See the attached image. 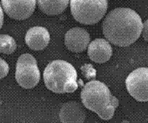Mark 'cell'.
<instances>
[{"label": "cell", "instance_id": "9a60e30c", "mask_svg": "<svg viewBox=\"0 0 148 123\" xmlns=\"http://www.w3.org/2000/svg\"><path fill=\"white\" fill-rule=\"evenodd\" d=\"M141 33L144 40L148 42V19L146 20L143 24V29H142Z\"/></svg>", "mask_w": 148, "mask_h": 123}, {"label": "cell", "instance_id": "5b68a950", "mask_svg": "<svg viewBox=\"0 0 148 123\" xmlns=\"http://www.w3.org/2000/svg\"><path fill=\"white\" fill-rule=\"evenodd\" d=\"M16 80L25 89L36 86L40 80V71L36 58L30 54H24L18 57L16 64Z\"/></svg>", "mask_w": 148, "mask_h": 123}, {"label": "cell", "instance_id": "9c48e42d", "mask_svg": "<svg viewBox=\"0 0 148 123\" xmlns=\"http://www.w3.org/2000/svg\"><path fill=\"white\" fill-rule=\"evenodd\" d=\"M25 41L30 49L41 51L48 46L50 41V35L44 27L36 26L28 30Z\"/></svg>", "mask_w": 148, "mask_h": 123}, {"label": "cell", "instance_id": "52a82bcc", "mask_svg": "<svg viewBox=\"0 0 148 123\" xmlns=\"http://www.w3.org/2000/svg\"><path fill=\"white\" fill-rule=\"evenodd\" d=\"M36 0H2L4 12L16 20H25L33 14Z\"/></svg>", "mask_w": 148, "mask_h": 123}, {"label": "cell", "instance_id": "8fae6325", "mask_svg": "<svg viewBox=\"0 0 148 123\" xmlns=\"http://www.w3.org/2000/svg\"><path fill=\"white\" fill-rule=\"evenodd\" d=\"M59 118L62 122H84L86 113L82 105L76 102H69L62 105Z\"/></svg>", "mask_w": 148, "mask_h": 123}, {"label": "cell", "instance_id": "277c9868", "mask_svg": "<svg viewBox=\"0 0 148 123\" xmlns=\"http://www.w3.org/2000/svg\"><path fill=\"white\" fill-rule=\"evenodd\" d=\"M74 18L81 24H96L104 17L108 9V0H70Z\"/></svg>", "mask_w": 148, "mask_h": 123}, {"label": "cell", "instance_id": "7c38bea8", "mask_svg": "<svg viewBox=\"0 0 148 123\" xmlns=\"http://www.w3.org/2000/svg\"><path fill=\"white\" fill-rule=\"evenodd\" d=\"M38 6L42 12L49 16L62 13L69 5L70 0H36Z\"/></svg>", "mask_w": 148, "mask_h": 123}, {"label": "cell", "instance_id": "ba28073f", "mask_svg": "<svg viewBox=\"0 0 148 123\" xmlns=\"http://www.w3.org/2000/svg\"><path fill=\"white\" fill-rule=\"evenodd\" d=\"M90 42L88 32L81 28H73L67 31L64 36V44L71 51L80 53L87 48Z\"/></svg>", "mask_w": 148, "mask_h": 123}, {"label": "cell", "instance_id": "30bf717a", "mask_svg": "<svg viewBox=\"0 0 148 123\" xmlns=\"http://www.w3.org/2000/svg\"><path fill=\"white\" fill-rule=\"evenodd\" d=\"M112 48L105 39L97 38L90 43L88 54L91 60L95 63L103 64L108 61L112 55Z\"/></svg>", "mask_w": 148, "mask_h": 123}, {"label": "cell", "instance_id": "3957f363", "mask_svg": "<svg viewBox=\"0 0 148 123\" xmlns=\"http://www.w3.org/2000/svg\"><path fill=\"white\" fill-rule=\"evenodd\" d=\"M45 84L56 93L73 92L78 87L77 71L69 62L56 60L49 63L43 73Z\"/></svg>", "mask_w": 148, "mask_h": 123}, {"label": "cell", "instance_id": "8992f818", "mask_svg": "<svg viewBox=\"0 0 148 123\" xmlns=\"http://www.w3.org/2000/svg\"><path fill=\"white\" fill-rule=\"evenodd\" d=\"M127 90L132 97L139 102H148V68L134 70L126 79Z\"/></svg>", "mask_w": 148, "mask_h": 123}, {"label": "cell", "instance_id": "4fadbf2b", "mask_svg": "<svg viewBox=\"0 0 148 123\" xmlns=\"http://www.w3.org/2000/svg\"><path fill=\"white\" fill-rule=\"evenodd\" d=\"M16 50V43L9 35H0V53L11 54Z\"/></svg>", "mask_w": 148, "mask_h": 123}, {"label": "cell", "instance_id": "2e32d148", "mask_svg": "<svg viewBox=\"0 0 148 123\" xmlns=\"http://www.w3.org/2000/svg\"><path fill=\"white\" fill-rule=\"evenodd\" d=\"M3 21H4V14H3V11H2V7H1V5H0V29H2Z\"/></svg>", "mask_w": 148, "mask_h": 123}, {"label": "cell", "instance_id": "6da1fadb", "mask_svg": "<svg viewBox=\"0 0 148 123\" xmlns=\"http://www.w3.org/2000/svg\"><path fill=\"white\" fill-rule=\"evenodd\" d=\"M103 34L109 42L119 47H127L137 41L143 29L141 18L129 8L111 11L103 22Z\"/></svg>", "mask_w": 148, "mask_h": 123}, {"label": "cell", "instance_id": "5bb4252c", "mask_svg": "<svg viewBox=\"0 0 148 123\" xmlns=\"http://www.w3.org/2000/svg\"><path fill=\"white\" fill-rule=\"evenodd\" d=\"M9 71V64L7 62L0 57V80L4 78L8 75Z\"/></svg>", "mask_w": 148, "mask_h": 123}, {"label": "cell", "instance_id": "7a4b0ae2", "mask_svg": "<svg viewBox=\"0 0 148 123\" xmlns=\"http://www.w3.org/2000/svg\"><path fill=\"white\" fill-rule=\"evenodd\" d=\"M81 98L83 105L97 113L103 120L112 119L119 105L118 99L111 94L107 85L97 80H92L84 85Z\"/></svg>", "mask_w": 148, "mask_h": 123}]
</instances>
